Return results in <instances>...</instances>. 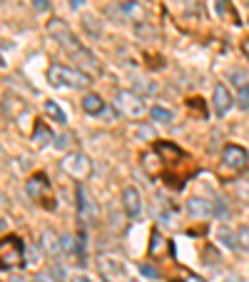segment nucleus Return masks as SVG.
I'll list each match as a JSON object with an SVG mask.
<instances>
[{
  "label": "nucleus",
  "instance_id": "f257e3e1",
  "mask_svg": "<svg viewBox=\"0 0 249 282\" xmlns=\"http://www.w3.org/2000/svg\"><path fill=\"white\" fill-rule=\"evenodd\" d=\"M48 80L55 87H72V90H80V87L90 85V77L82 70H72L67 65H60V63H53L48 68Z\"/></svg>",
  "mask_w": 249,
  "mask_h": 282
},
{
  "label": "nucleus",
  "instance_id": "f03ea898",
  "mask_svg": "<svg viewBox=\"0 0 249 282\" xmlns=\"http://www.w3.org/2000/svg\"><path fill=\"white\" fill-rule=\"evenodd\" d=\"M23 255H25V245L20 237L8 235L0 240V272L3 270H15L23 265Z\"/></svg>",
  "mask_w": 249,
  "mask_h": 282
},
{
  "label": "nucleus",
  "instance_id": "7ed1b4c3",
  "mask_svg": "<svg viewBox=\"0 0 249 282\" xmlns=\"http://www.w3.org/2000/svg\"><path fill=\"white\" fill-rule=\"evenodd\" d=\"M60 167H62L65 175H70V177H75V180H85V177L92 172V162H90V157H87L85 152H80V150L67 152V155L60 160Z\"/></svg>",
  "mask_w": 249,
  "mask_h": 282
},
{
  "label": "nucleus",
  "instance_id": "20e7f679",
  "mask_svg": "<svg viewBox=\"0 0 249 282\" xmlns=\"http://www.w3.org/2000/svg\"><path fill=\"white\" fill-rule=\"evenodd\" d=\"M115 108L120 110V115L130 118V120H140L145 115V103H142V95L137 92H130V90H120L115 95Z\"/></svg>",
  "mask_w": 249,
  "mask_h": 282
},
{
  "label": "nucleus",
  "instance_id": "39448f33",
  "mask_svg": "<svg viewBox=\"0 0 249 282\" xmlns=\"http://www.w3.org/2000/svg\"><path fill=\"white\" fill-rule=\"evenodd\" d=\"M107 15L115 20V23H135V20H142L145 10L140 3L135 0H122V3H115L107 8Z\"/></svg>",
  "mask_w": 249,
  "mask_h": 282
},
{
  "label": "nucleus",
  "instance_id": "423d86ee",
  "mask_svg": "<svg viewBox=\"0 0 249 282\" xmlns=\"http://www.w3.org/2000/svg\"><path fill=\"white\" fill-rule=\"evenodd\" d=\"M48 33H50V35L60 43V45L67 50V53H70V55H72L75 50H80V48H82V45H80V40L72 35V30H70L62 20H50V23H48Z\"/></svg>",
  "mask_w": 249,
  "mask_h": 282
},
{
  "label": "nucleus",
  "instance_id": "0eeeda50",
  "mask_svg": "<svg viewBox=\"0 0 249 282\" xmlns=\"http://www.w3.org/2000/svg\"><path fill=\"white\" fill-rule=\"evenodd\" d=\"M222 162H224V167L242 172V170H247L249 155H247V150L239 147V145H227V147L222 150Z\"/></svg>",
  "mask_w": 249,
  "mask_h": 282
},
{
  "label": "nucleus",
  "instance_id": "6e6552de",
  "mask_svg": "<svg viewBox=\"0 0 249 282\" xmlns=\"http://www.w3.org/2000/svg\"><path fill=\"white\" fill-rule=\"evenodd\" d=\"M77 217H80V222H82L85 227L92 225V222L97 220V205L87 198V193H85L82 185L77 187Z\"/></svg>",
  "mask_w": 249,
  "mask_h": 282
},
{
  "label": "nucleus",
  "instance_id": "1a4fd4ad",
  "mask_svg": "<svg viewBox=\"0 0 249 282\" xmlns=\"http://www.w3.org/2000/svg\"><path fill=\"white\" fill-rule=\"evenodd\" d=\"M25 190H28V195L35 200V203H40V200H45V198H50V180L45 177V175H33L30 180H28V185H25Z\"/></svg>",
  "mask_w": 249,
  "mask_h": 282
},
{
  "label": "nucleus",
  "instance_id": "9d476101",
  "mask_svg": "<svg viewBox=\"0 0 249 282\" xmlns=\"http://www.w3.org/2000/svg\"><path fill=\"white\" fill-rule=\"evenodd\" d=\"M122 208H125V212H127L130 220H140V215H142V195H140V190H135V187H125Z\"/></svg>",
  "mask_w": 249,
  "mask_h": 282
},
{
  "label": "nucleus",
  "instance_id": "9b49d317",
  "mask_svg": "<svg viewBox=\"0 0 249 282\" xmlns=\"http://www.w3.org/2000/svg\"><path fill=\"white\" fill-rule=\"evenodd\" d=\"M97 267H100L102 277L107 282H112L115 277H122L125 275V265L117 257H112V255H102V257L97 260Z\"/></svg>",
  "mask_w": 249,
  "mask_h": 282
},
{
  "label": "nucleus",
  "instance_id": "f8f14e48",
  "mask_svg": "<svg viewBox=\"0 0 249 282\" xmlns=\"http://www.w3.org/2000/svg\"><path fill=\"white\" fill-rule=\"evenodd\" d=\"M187 212H189V217L192 220H209L212 215H214V208H212V203L209 200H204V198H192L189 203H187Z\"/></svg>",
  "mask_w": 249,
  "mask_h": 282
},
{
  "label": "nucleus",
  "instance_id": "ddd939ff",
  "mask_svg": "<svg viewBox=\"0 0 249 282\" xmlns=\"http://www.w3.org/2000/svg\"><path fill=\"white\" fill-rule=\"evenodd\" d=\"M212 103H214L217 115H227V113L232 110V105H234V100H232V95H229V90H227L224 85H217V87H214Z\"/></svg>",
  "mask_w": 249,
  "mask_h": 282
},
{
  "label": "nucleus",
  "instance_id": "4468645a",
  "mask_svg": "<svg viewBox=\"0 0 249 282\" xmlns=\"http://www.w3.org/2000/svg\"><path fill=\"white\" fill-rule=\"evenodd\" d=\"M40 245H43V250H45L48 255H53V257H55V255H58V252L62 250L60 237H58L53 230H45V232L40 235Z\"/></svg>",
  "mask_w": 249,
  "mask_h": 282
},
{
  "label": "nucleus",
  "instance_id": "2eb2a0df",
  "mask_svg": "<svg viewBox=\"0 0 249 282\" xmlns=\"http://www.w3.org/2000/svg\"><path fill=\"white\" fill-rule=\"evenodd\" d=\"M82 110L87 113V115H100V113H105V100L100 98V95H85L82 98Z\"/></svg>",
  "mask_w": 249,
  "mask_h": 282
},
{
  "label": "nucleus",
  "instance_id": "dca6fc26",
  "mask_svg": "<svg viewBox=\"0 0 249 282\" xmlns=\"http://www.w3.org/2000/svg\"><path fill=\"white\" fill-rule=\"evenodd\" d=\"M150 118H152L155 123H162V125H170V123L175 120L172 110H170V108H162V105H155V108H150Z\"/></svg>",
  "mask_w": 249,
  "mask_h": 282
},
{
  "label": "nucleus",
  "instance_id": "f3484780",
  "mask_svg": "<svg viewBox=\"0 0 249 282\" xmlns=\"http://www.w3.org/2000/svg\"><path fill=\"white\" fill-rule=\"evenodd\" d=\"M45 115H48L50 120H55L58 125H65V123H67L65 113L60 110V105H58L55 100H45Z\"/></svg>",
  "mask_w": 249,
  "mask_h": 282
},
{
  "label": "nucleus",
  "instance_id": "a211bd4d",
  "mask_svg": "<svg viewBox=\"0 0 249 282\" xmlns=\"http://www.w3.org/2000/svg\"><path fill=\"white\" fill-rule=\"evenodd\" d=\"M160 160H162L160 152H147V155L142 157V165H145V170H147L150 175H155V172H160V167H162Z\"/></svg>",
  "mask_w": 249,
  "mask_h": 282
},
{
  "label": "nucleus",
  "instance_id": "6ab92c4d",
  "mask_svg": "<svg viewBox=\"0 0 249 282\" xmlns=\"http://www.w3.org/2000/svg\"><path fill=\"white\" fill-rule=\"evenodd\" d=\"M50 130H48V125H43V123H38L35 125V130H33V140H35V145H40V147H45L48 142H50Z\"/></svg>",
  "mask_w": 249,
  "mask_h": 282
},
{
  "label": "nucleus",
  "instance_id": "aec40b11",
  "mask_svg": "<svg viewBox=\"0 0 249 282\" xmlns=\"http://www.w3.org/2000/svg\"><path fill=\"white\" fill-rule=\"evenodd\" d=\"M82 28H85L92 38H100V35H102V28L95 25V18H92V15H82Z\"/></svg>",
  "mask_w": 249,
  "mask_h": 282
},
{
  "label": "nucleus",
  "instance_id": "412c9836",
  "mask_svg": "<svg viewBox=\"0 0 249 282\" xmlns=\"http://www.w3.org/2000/svg\"><path fill=\"white\" fill-rule=\"evenodd\" d=\"M237 103L242 110H249V85H239L237 87Z\"/></svg>",
  "mask_w": 249,
  "mask_h": 282
},
{
  "label": "nucleus",
  "instance_id": "4be33fe9",
  "mask_svg": "<svg viewBox=\"0 0 249 282\" xmlns=\"http://www.w3.org/2000/svg\"><path fill=\"white\" fill-rule=\"evenodd\" d=\"M217 237L222 240V245H227V247H237V242H234V237H232V232H229L227 227H219Z\"/></svg>",
  "mask_w": 249,
  "mask_h": 282
},
{
  "label": "nucleus",
  "instance_id": "5701e85b",
  "mask_svg": "<svg viewBox=\"0 0 249 282\" xmlns=\"http://www.w3.org/2000/svg\"><path fill=\"white\" fill-rule=\"evenodd\" d=\"M237 245L242 247V250H247L249 252V227H239V232H237Z\"/></svg>",
  "mask_w": 249,
  "mask_h": 282
},
{
  "label": "nucleus",
  "instance_id": "b1692460",
  "mask_svg": "<svg viewBox=\"0 0 249 282\" xmlns=\"http://www.w3.org/2000/svg\"><path fill=\"white\" fill-rule=\"evenodd\" d=\"M140 272H142L145 277H152V280H157V277H160V272H157L152 265H147V262H142V265H140Z\"/></svg>",
  "mask_w": 249,
  "mask_h": 282
},
{
  "label": "nucleus",
  "instance_id": "393cba45",
  "mask_svg": "<svg viewBox=\"0 0 249 282\" xmlns=\"http://www.w3.org/2000/svg\"><path fill=\"white\" fill-rule=\"evenodd\" d=\"M33 8H35L38 13H48V10H50V3H48V0H33Z\"/></svg>",
  "mask_w": 249,
  "mask_h": 282
},
{
  "label": "nucleus",
  "instance_id": "a878e982",
  "mask_svg": "<svg viewBox=\"0 0 249 282\" xmlns=\"http://www.w3.org/2000/svg\"><path fill=\"white\" fill-rule=\"evenodd\" d=\"M50 275H53V277H55L58 282H65V270H62V267H58V265L50 270Z\"/></svg>",
  "mask_w": 249,
  "mask_h": 282
},
{
  "label": "nucleus",
  "instance_id": "bb28decb",
  "mask_svg": "<svg viewBox=\"0 0 249 282\" xmlns=\"http://www.w3.org/2000/svg\"><path fill=\"white\" fill-rule=\"evenodd\" d=\"M35 282H58L53 275H48V272H40L38 277H35Z\"/></svg>",
  "mask_w": 249,
  "mask_h": 282
},
{
  "label": "nucleus",
  "instance_id": "cd10ccee",
  "mask_svg": "<svg viewBox=\"0 0 249 282\" xmlns=\"http://www.w3.org/2000/svg\"><path fill=\"white\" fill-rule=\"evenodd\" d=\"M140 135H142V138H150V140H152V130H150V128H145V125H142V128H137V138H140Z\"/></svg>",
  "mask_w": 249,
  "mask_h": 282
},
{
  "label": "nucleus",
  "instance_id": "c85d7f7f",
  "mask_svg": "<svg viewBox=\"0 0 249 282\" xmlns=\"http://www.w3.org/2000/svg\"><path fill=\"white\" fill-rule=\"evenodd\" d=\"M70 142V135H62V138H55V147H65Z\"/></svg>",
  "mask_w": 249,
  "mask_h": 282
},
{
  "label": "nucleus",
  "instance_id": "c756f323",
  "mask_svg": "<svg viewBox=\"0 0 249 282\" xmlns=\"http://www.w3.org/2000/svg\"><path fill=\"white\" fill-rule=\"evenodd\" d=\"M82 3H85V0H70L67 5H70V10H80V8H82Z\"/></svg>",
  "mask_w": 249,
  "mask_h": 282
},
{
  "label": "nucleus",
  "instance_id": "7c9ffc66",
  "mask_svg": "<svg viewBox=\"0 0 249 282\" xmlns=\"http://www.w3.org/2000/svg\"><path fill=\"white\" fill-rule=\"evenodd\" d=\"M175 282H204L202 277H194V275H187V277H182V280H175Z\"/></svg>",
  "mask_w": 249,
  "mask_h": 282
},
{
  "label": "nucleus",
  "instance_id": "2f4dec72",
  "mask_svg": "<svg viewBox=\"0 0 249 282\" xmlns=\"http://www.w3.org/2000/svg\"><path fill=\"white\" fill-rule=\"evenodd\" d=\"M242 50H244V55H247V58H249V38H247V40H244V43H242Z\"/></svg>",
  "mask_w": 249,
  "mask_h": 282
},
{
  "label": "nucleus",
  "instance_id": "473e14b6",
  "mask_svg": "<svg viewBox=\"0 0 249 282\" xmlns=\"http://www.w3.org/2000/svg\"><path fill=\"white\" fill-rule=\"evenodd\" d=\"M77 282H92V280H90V277H85V275H82V277H77Z\"/></svg>",
  "mask_w": 249,
  "mask_h": 282
},
{
  "label": "nucleus",
  "instance_id": "72a5a7b5",
  "mask_svg": "<svg viewBox=\"0 0 249 282\" xmlns=\"http://www.w3.org/2000/svg\"><path fill=\"white\" fill-rule=\"evenodd\" d=\"M3 65H5V58H3V55H0V68H3Z\"/></svg>",
  "mask_w": 249,
  "mask_h": 282
},
{
  "label": "nucleus",
  "instance_id": "f704fd0d",
  "mask_svg": "<svg viewBox=\"0 0 249 282\" xmlns=\"http://www.w3.org/2000/svg\"><path fill=\"white\" fill-rule=\"evenodd\" d=\"M3 227H5V220H0V230H3Z\"/></svg>",
  "mask_w": 249,
  "mask_h": 282
},
{
  "label": "nucleus",
  "instance_id": "c9c22d12",
  "mask_svg": "<svg viewBox=\"0 0 249 282\" xmlns=\"http://www.w3.org/2000/svg\"><path fill=\"white\" fill-rule=\"evenodd\" d=\"M125 282H137V280H125Z\"/></svg>",
  "mask_w": 249,
  "mask_h": 282
}]
</instances>
